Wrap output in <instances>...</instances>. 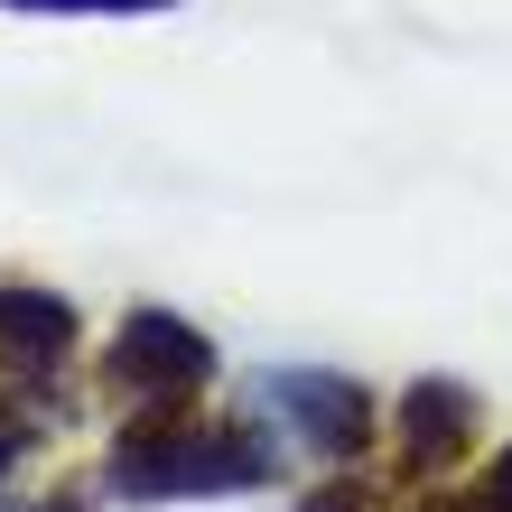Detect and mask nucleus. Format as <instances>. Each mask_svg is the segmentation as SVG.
<instances>
[{
	"label": "nucleus",
	"mask_w": 512,
	"mask_h": 512,
	"mask_svg": "<svg viewBox=\"0 0 512 512\" xmlns=\"http://www.w3.org/2000/svg\"><path fill=\"white\" fill-rule=\"evenodd\" d=\"M261 485V457L243 438H122L112 494L131 503H168V494H243Z\"/></svg>",
	"instance_id": "nucleus-1"
},
{
	"label": "nucleus",
	"mask_w": 512,
	"mask_h": 512,
	"mask_svg": "<svg viewBox=\"0 0 512 512\" xmlns=\"http://www.w3.org/2000/svg\"><path fill=\"white\" fill-rule=\"evenodd\" d=\"M261 401L280 410V429L308 447V457H364V429H373V401L336 373H270Z\"/></svg>",
	"instance_id": "nucleus-2"
},
{
	"label": "nucleus",
	"mask_w": 512,
	"mask_h": 512,
	"mask_svg": "<svg viewBox=\"0 0 512 512\" xmlns=\"http://www.w3.org/2000/svg\"><path fill=\"white\" fill-rule=\"evenodd\" d=\"M112 364H122V382H140L149 401H187L196 382H215V345H205L187 317H168V308H131Z\"/></svg>",
	"instance_id": "nucleus-3"
},
{
	"label": "nucleus",
	"mask_w": 512,
	"mask_h": 512,
	"mask_svg": "<svg viewBox=\"0 0 512 512\" xmlns=\"http://www.w3.org/2000/svg\"><path fill=\"white\" fill-rule=\"evenodd\" d=\"M66 336H75V317L56 308V298H38V289H0V354H10L19 373H47L56 354H66Z\"/></svg>",
	"instance_id": "nucleus-4"
},
{
	"label": "nucleus",
	"mask_w": 512,
	"mask_h": 512,
	"mask_svg": "<svg viewBox=\"0 0 512 512\" xmlns=\"http://www.w3.org/2000/svg\"><path fill=\"white\" fill-rule=\"evenodd\" d=\"M466 429H475V401L457 382H419L410 391V447H419V457H447Z\"/></svg>",
	"instance_id": "nucleus-5"
},
{
	"label": "nucleus",
	"mask_w": 512,
	"mask_h": 512,
	"mask_svg": "<svg viewBox=\"0 0 512 512\" xmlns=\"http://www.w3.org/2000/svg\"><path fill=\"white\" fill-rule=\"evenodd\" d=\"M0 10H38V19H140V10H177V0H0Z\"/></svg>",
	"instance_id": "nucleus-6"
},
{
	"label": "nucleus",
	"mask_w": 512,
	"mask_h": 512,
	"mask_svg": "<svg viewBox=\"0 0 512 512\" xmlns=\"http://www.w3.org/2000/svg\"><path fill=\"white\" fill-rule=\"evenodd\" d=\"M298 512H364V503H354V485H326V494H308Z\"/></svg>",
	"instance_id": "nucleus-7"
},
{
	"label": "nucleus",
	"mask_w": 512,
	"mask_h": 512,
	"mask_svg": "<svg viewBox=\"0 0 512 512\" xmlns=\"http://www.w3.org/2000/svg\"><path fill=\"white\" fill-rule=\"evenodd\" d=\"M485 503H494V512H512V447H503V466H494V485H485Z\"/></svg>",
	"instance_id": "nucleus-8"
},
{
	"label": "nucleus",
	"mask_w": 512,
	"mask_h": 512,
	"mask_svg": "<svg viewBox=\"0 0 512 512\" xmlns=\"http://www.w3.org/2000/svg\"><path fill=\"white\" fill-rule=\"evenodd\" d=\"M19 447H28V429H19L10 410H0V475H10V457H19Z\"/></svg>",
	"instance_id": "nucleus-9"
}]
</instances>
